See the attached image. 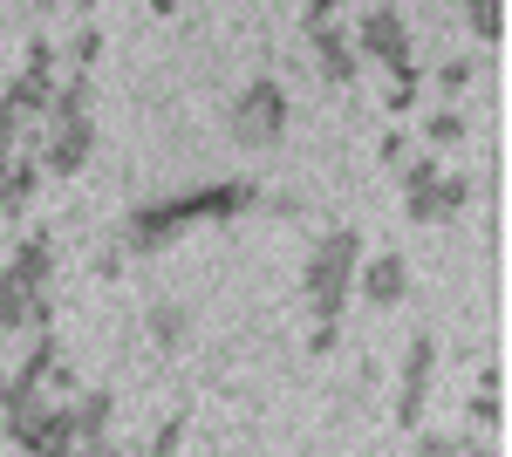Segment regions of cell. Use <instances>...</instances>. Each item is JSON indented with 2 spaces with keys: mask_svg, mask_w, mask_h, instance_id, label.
I'll return each mask as SVG.
<instances>
[{
  "mask_svg": "<svg viewBox=\"0 0 512 457\" xmlns=\"http://www.w3.org/2000/svg\"><path fill=\"white\" fill-rule=\"evenodd\" d=\"M239 205H253V185H212V191H185V198H164L151 212L130 219V246H164L171 232L198 226V219H233Z\"/></svg>",
  "mask_w": 512,
  "mask_h": 457,
  "instance_id": "obj_1",
  "label": "cell"
},
{
  "mask_svg": "<svg viewBox=\"0 0 512 457\" xmlns=\"http://www.w3.org/2000/svg\"><path fill=\"white\" fill-rule=\"evenodd\" d=\"M355 267H362V232L335 226L321 239L315 253H308V307H315V321H342V307L355 294Z\"/></svg>",
  "mask_w": 512,
  "mask_h": 457,
  "instance_id": "obj_2",
  "label": "cell"
},
{
  "mask_svg": "<svg viewBox=\"0 0 512 457\" xmlns=\"http://www.w3.org/2000/svg\"><path fill=\"white\" fill-rule=\"evenodd\" d=\"M465 205H472V178L465 171H444L437 157H417L410 164V219L437 226V219H458Z\"/></svg>",
  "mask_w": 512,
  "mask_h": 457,
  "instance_id": "obj_3",
  "label": "cell"
},
{
  "mask_svg": "<svg viewBox=\"0 0 512 457\" xmlns=\"http://www.w3.org/2000/svg\"><path fill=\"white\" fill-rule=\"evenodd\" d=\"M280 130H287V89H280V82L239 89V103H233V137L239 144L260 151V144H280Z\"/></svg>",
  "mask_w": 512,
  "mask_h": 457,
  "instance_id": "obj_4",
  "label": "cell"
},
{
  "mask_svg": "<svg viewBox=\"0 0 512 457\" xmlns=\"http://www.w3.org/2000/svg\"><path fill=\"white\" fill-rule=\"evenodd\" d=\"M355 55H369V62H383V69H417V55H410V21H403V7H369L362 14V28H355Z\"/></svg>",
  "mask_w": 512,
  "mask_h": 457,
  "instance_id": "obj_5",
  "label": "cell"
},
{
  "mask_svg": "<svg viewBox=\"0 0 512 457\" xmlns=\"http://www.w3.org/2000/svg\"><path fill=\"white\" fill-rule=\"evenodd\" d=\"M431 376H437V342L417 335L410 355H403V389H396V430H417L424 417V396H431Z\"/></svg>",
  "mask_w": 512,
  "mask_h": 457,
  "instance_id": "obj_6",
  "label": "cell"
},
{
  "mask_svg": "<svg viewBox=\"0 0 512 457\" xmlns=\"http://www.w3.org/2000/svg\"><path fill=\"white\" fill-rule=\"evenodd\" d=\"M89 151H96V123H89V116H76V123H55V137L41 144V171L69 178V171H82V164H89Z\"/></svg>",
  "mask_w": 512,
  "mask_h": 457,
  "instance_id": "obj_7",
  "label": "cell"
},
{
  "mask_svg": "<svg viewBox=\"0 0 512 457\" xmlns=\"http://www.w3.org/2000/svg\"><path fill=\"white\" fill-rule=\"evenodd\" d=\"M355 287H362L369 307H396L410 294V267H403L396 253H383V260H369V267H355Z\"/></svg>",
  "mask_w": 512,
  "mask_h": 457,
  "instance_id": "obj_8",
  "label": "cell"
},
{
  "mask_svg": "<svg viewBox=\"0 0 512 457\" xmlns=\"http://www.w3.org/2000/svg\"><path fill=\"white\" fill-rule=\"evenodd\" d=\"M315 35V62L328 82H355V69H362V55H355V41L335 28V21H321V28H308Z\"/></svg>",
  "mask_w": 512,
  "mask_h": 457,
  "instance_id": "obj_9",
  "label": "cell"
},
{
  "mask_svg": "<svg viewBox=\"0 0 512 457\" xmlns=\"http://www.w3.org/2000/svg\"><path fill=\"white\" fill-rule=\"evenodd\" d=\"M48 273H55L48 239H21V246H14V267H7V280H21L28 294H41V287H48Z\"/></svg>",
  "mask_w": 512,
  "mask_h": 457,
  "instance_id": "obj_10",
  "label": "cell"
},
{
  "mask_svg": "<svg viewBox=\"0 0 512 457\" xmlns=\"http://www.w3.org/2000/svg\"><path fill=\"white\" fill-rule=\"evenodd\" d=\"M110 410H117V403H110V389H89L76 410H69V417H76V451H82V444H103V430H110Z\"/></svg>",
  "mask_w": 512,
  "mask_h": 457,
  "instance_id": "obj_11",
  "label": "cell"
},
{
  "mask_svg": "<svg viewBox=\"0 0 512 457\" xmlns=\"http://www.w3.org/2000/svg\"><path fill=\"white\" fill-rule=\"evenodd\" d=\"M35 185H41V164H35V157H14L7 178H0V212H28Z\"/></svg>",
  "mask_w": 512,
  "mask_h": 457,
  "instance_id": "obj_12",
  "label": "cell"
},
{
  "mask_svg": "<svg viewBox=\"0 0 512 457\" xmlns=\"http://www.w3.org/2000/svg\"><path fill=\"white\" fill-rule=\"evenodd\" d=\"M48 123H76V116H89V76H69V82H55V96H48Z\"/></svg>",
  "mask_w": 512,
  "mask_h": 457,
  "instance_id": "obj_13",
  "label": "cell"
},
{
  "mask_svg": "<svg viewBox=\"0 0 512 457\" xmlns=\"http://www.w3.org/2000/svg\"><path fill=\"white\" fill-rule=\"evenodd\" d=\"M465 21H472V41L499 48V35H506V0H465Z\"/></svg>",
  "mask_w": 512,
  "mask_h": 457,
  "instance_id": "obj_14",
  "label": "cell"
},
{
  "mask_svg": "<svg viewBox=\"0 0 512 457\" xmlns=\"http://www.w3.org/2000/svg\"><path fill=\"white\" fill-rule=\"evenodd\" d=\"M48 96H55V82H48V76H28V69H21V82L7 89V103H14V110L28 116V123H35V116L48 110Z\"/></svg>",
  "mask_w": 512,
  "mask_h": 457,
  "instance_id": "obj_15",
  "label": "cell"
},
{
  "mask_svg": "<svg viewBox=\"0 0 512 457\" xmlns=\"http://www.w3.org/2000/svg\"><path fill=\"white\" fill-rule=\"evenodd\" d=\"M28 307H35V294L0 273V328H28Z\"/></svg>",
  "mask_w": 512,
  "mask_h": 457,
  "instance_id": "obj_16",
  "label": "cell"
},
{
  "mask_svg": "<svg viewBox=\"0 0 512 457\" xmlns=\"http://www.w3.org/2000/svg\"><path fill=\"white\" fill-rule=\"evenodd\" d=\"M424 137H431L437 151H451V144H465V116H458V110H437L431 123H424Z\"/></svg>",
  "mask_w": 512,
  "mask_h": 457,
  "instance_id": "obj_17",
  "label": "cell"
},
{
  "mask_svg": "<svg viewBox=\"0 0 512 457\" xmlns=\"http://www.w3.org/2000/svg\"><path fill=\"white\" fill-rule=\"evenodd\" d=\"M41 376H28V369H14V376L0 382V410H21V403H35Z\"/></svg>",
  "mask_w": 512,
  "mask_h": 457,
  "instance_id": "obj_18",
  "label": "cell"
},
{
  "mask_svg": "<svg viewBox=\"0 0 512 457\" xmlns=\"http://www.w3.org/2000/svg\"><path fill=\"white\" fill-rule=\"evenodd\" d=\"M151 335H158L164 348H178L185 342V307H158V314H151Z\"/></svg>",
  "mask_w": 512,
  "mask_h": 457,
  "instance_id": "obj_19",
  "label": "cell"
},
{
  "mask_svg": "<svg viewBox=\"0 0 512 457\" xmlns=\"http://www.w3.org/2000/svg\"><path fill=\"white\" fill-rule=\"evenodd\" d=\"M472 76H478V62H472V55H458V62H444V76H437V82H444V96H465Z\"/></svg>",
  "mask_w": 512,
  "mask_h": 457,
  "instance_id": "obj_20",
  "label": "cell"
},
{
  "mask_svg": "<svg viewBox=\"0 0 512 457\" xmlns=\"http://www.w3.org/2000/svg\"><path fill=\"white\" fill-rule=\"evenodd\" d=\"M96 48H103V35H96V28H82V35L69 41V62H76V69H89V62H96Z\"/></svg>",
  "mask_w": 512,
  "mask_h": 457,
  "instance_id": "obj_21",
  "label": "cell"
},
{
  "mask_svg": "<svg viewBox=\"0 0 512 457\" xmlns=\"http://www.w3.org/2000/svg\"><path fill=\"white\" fill-rule=\"evenodd\" d=\"M28 76H48V82H55V48H48V41H35V48H28Z\"/></svg>",
  "mask_w": 512,
  "mask_h": 457,
  "instance_id": "obj_22",
  "label": "cell"
},
{
  "mask_svg": "<svg viewBox=\"0 0 512 457\" xmlns=\"http://www.w3.org/2000/svg\"><path fill=\"white\" fill-rule=\"evenodd\" d=\"M472 423H485V430H499V396H492V389H485V396L472 403Z\"/></svg>",
  "mask_w": 512,
  "mask_h": 457,
  "instance_id": "obj_23",
  "label": "cell"
},
{
  "mask_svg": "<svg viewBox=\"0 0 512 457\" xmlns=\"http://www.w3.org/2000/svg\"><path fill=\"white\" fill-rule=\"evenodd\" d=\"M335 7H342V0H308V28H321V21H328Z\"/></svg>",
  "mask_w": 512,
  "mask_h": 457,
  "instance_id": "obj_24",
  "label": "cell"
},
{
  "mask_svg": "<svg viewBox=\"0 0 512 457\" xmlns=\"http://www.w3.org/2000/svg\"><path fill=\"white\" fill-rule=\"evenodd\" d=\"M14 157H21L14 144H0V178H7V164H14Z\"/></svg>",
  "mask_w": 512,
  "mask_h": 457,
  "instance_id": "obj_25",
  "label": "cell"
}]
</instances>
